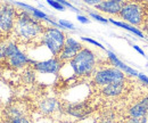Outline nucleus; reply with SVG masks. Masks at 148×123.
Returning a JSON list of instances; mask_svg holds the SVG:
<instances>
[{
  "label": "nucleus",
  "mask_w": 148,
  "mask_h": 123,
  "mask_svg": "<svg viewBox=\"0 0 148 123\" xmlns=\"http://www.w3.org/2000/svg\"><path fill=\"white\" fill-rule=\"evenodd\" d=\"M69 65L76 76H88L92 73L96 66V57L90 49L83 48L69 63Z\"/></svg>",
  "instance_id": "nucleus-2"
},
{
  "label": "nucleus",
  "mask_w": 148,
  "mask_h": 123,
  "mask_svg": "<svg viewBox=\"0 0 148 123\" xmlns=\"http://www.w3.org/2000/svg\"><path fill=\"white\" fill-rule=\"evenodd\" d=\"M16 13L10 5H2L0 10V29L2 33H8L14 30L16 23Z\"/></svg>",
  "instance_id": "nucleus-6"
},
{
  "label": "nucleus",
  "mask_w": 148,
  "mask_h": 123,
  "mask_svg": "<svg viewBox=\"0 0 148 123\" xmlns=\"http://www.w3.org/2000/svg\"><path fill=\"white\" fill-rule=\"evenodd\" d=\"M41 40H42V43L45 45V47L54 56H57L62 53V50L65 46V41H66L64 33L56 27L46 29L42 34Z\"/></svg>",
  "instance_id": "nucleus-4"
},
{
  "label": "nucleus",
  "mask_w": 148,
  "mask_h": 123,
  "mask_svg": "<svg viewBox=\"0 0 148 123\" xmlns=\"http://www.w3.org/2000/svg\"><path fill=\"white\" fill-rule=\"evenodd\" d=\"M148 114V96L143 98L139 103L134 104L132 107H130L129 115L133 119H141L147 116Z\"/></svg>",
  "instance_id": "nucleus-11"
},
{
  "label": "nucleus",
  "mask_w": 148,
  "mask_h": 123,
  "mask_svg": "<svg viewBox=\"0 0 148 123\" xmlns=\"http://www.w3.org/2000/svg\"><path fill=\"white\" fill-rule=\"evenodd\" d=\"M107 55H108V59L111 60V63L113 64V65H115V67H120V69H122L125 73H128V74H130V75H138V74H139L136 70L131 69L130 66L125 65L123 62H121V60L117 58V56H116L114 53L107 52Z\"/></svg>",
  "instance_id": "nucleus-15"
},
{
  "label": "nucleus",
  "mask_w": 148,
  "mask_h": 123,
  "mask_svg": "<svg viewBox=\"0 0 148 123\" xmlns=\"http://www.w3.org/2000/svg\"><path fill=\"white\" fill-rule=\"evenodd\" d=\"M33 16L36 18H38V19H45V21H49L50 18L48 17L45 13H42V12H40L39 9H37V8H34V10H33Z\"/></svg>",
  "instance_id": "nucleus-19"
},
{
  "label": "nucleus",
  "mask_w": 148,
  "mask_h": 123,
  "mask_svg": "<svg viewBox=\"0 0 148 123\" xmlns=\"http://www.w3.org/2000/svg\"><path fill=\"white\" fill-rule=\"evenodd\" d=\"M124 2L122 0H110V1H101L96 6L98 10L110 14H119L121 13L122 8L124 7Z\"/></svg>",
  "instance_id": "nucleus-10"
},
{
  "label": "nucleus",
  "mask_w": 148,
  "mask_h": 123,
  "mask_svg": "<svg viewBox=\"0 0 148 123\" xmlns=\"http://www.w3.org/2000/svg\"><path fill=\"white\" fill-rule=\"evenodd\" d=\"M120 15L122 16V18H124L131 24L139 25L141 24V21H143V9L139 5L130 2V3L124 5Z\"/></svg>",
  "instance_id": "nucleus-7"
},
{
  "label": "nucleus",
  "mask_w": 148,
  "mask_h": 123,
  "mask_svg": "<svg viewBox=\"0 0 148 123\" xmlns=\"http://www.w3.org/2000/svg\"><path fill=\"white\" fill-rule=\"evenodd\" d=\"M37 19L38 18L36 17L32 18L27 12H23L17 17L14 26V32L21 41L30 42L39 36L42 38V34L45 32L43 26Z\"/></svg>",
  "instance_id": "nucleus-1"
},
{
  "label": "nucleus",
  "mask_w": 148,
  "mask_h": 123,
  "mask_svg": "<svg viewBox=\"0 0 148 123\" xmlns=\"http://www.w3.org/2000/svg\"><path fill=\"white\" fill-rule=\"evenodd\" d=\"M81 39H82V40H84V41H88V42L92 43V45H95V46H97V47H99V48H101V49H104V47H103V45H101V43H99V42L95 41V40H92V39H90V38H84V36H82Z\"/></svg>",
  "instance_id": "nucleus-23"
},
{
  "label": "nucleus",
  "mask_w": 148,
  "mask_h": 123,
  "mask_svg": "<svg viewBox=\"0 0 148 123\" xmlns=\"http://www.w3.org/2000/svg\"><path fill=\"white\" fill-rule=\"evenodd\" d=\"M2 123H30L29 119L26 116H19V118H12V119H6Z\"/></svg>",
  "instance_id": "nucleus-18"
},
{
  "label": "nucleus",
  "mask_w": 148,
  "mask_h": 123,
  "mask_svg": "<svg viewBox=\"0 0 148 123\" xmlns=\"http://www.w3.org/2000/svg\"><path fill=\"white\" fill-rule=\"evenodd\" d=\"M76 18H77V21H79V22H81V23H84V24L89 23V19H88L87 17H84V16H82V15H77Z\"/></svg>",
  "instance_id": "nucleus-27"
},
{
  "label": "nucleus",
  "mask_w": 148,
  "mask_h": 123,
  "mask_svg": "<svg viewBox=\"0 0 148 123\" xmlns=\"http://www.w3.org/2000/svg\"><path fill=\"white\" fill-rule=\"evenodd\" d=\"M81 43L79 41H76L73 38H67L66 41H65V46L62 50V53L59 54V60H63V62H71L74 57L82 50L81 48Z\"/></svg>",
  "instance_id": "nucleus-8"
},
{
  "label": "nucleus",
  "mask_w": 148,
  "mask_h": 123,
  "mask_svg": "<svg viewBox=\"0 0 148 123\" xmlns=\"http://www.w3.org/2000/svg\"><path fill=\"white\" fill-rule=\"evenodd\" d=\"M125 123H148V116L141 118V119H133V118H130Z\"/></svg>",
  "instance_id": "nucleus-22"
},
{
  "label": "nucleus",
  "mask_w": 148,
  "mask_h": 123,
  "mask_svg": "<svg viewBox=\"0 0 148 123\" xmlns=\"http://www.w3.org/2000/svg\"><path fill=\"white\" fill-rule=\"evenodd\" d=\"M90 16L92 18H95V19H97V21H99V22H101V23H107V22H108V19L101 17L100 15H97V14H95V13H90Z\"/></svg>",
  "instance_id": "nucleus-24"
},
{
  "label": "nucleus",
  "mask_w": 148,
  "mask_h": 123,
  "mask_svg": "<svg viewBox=\"0 0 148 123\" xmlns=\"http://www.w3.org/2000/svg\"><path fill=\"white\" fill-rule=\"evenodd\" d=\"M138 78H139L144 83L148 85V76H146L145 74H138Z\"/></svg>",
  "instance_id": "nucleus-28"
},
{
  "label": "nucleus",
  "mask_w": 148,
  "mask_h": 123,
  "mask_svg": "<svg viewBox=\"0 0 148 123\" xmlns=\"http://www.w3.org/2000/svg\"><path fill=\"white\" fill-rule=\"evenodd\" d=\"M97 123H116V119L112 112H105L99 116Z\"/></svg>",
  "instance_id": "nucleus-17"
},
{
  "label": "nucleus",
  "mask_w": 148,
  "mask_h": 123,
  "mask_svg": "<svg viewBox=\"0 0 148 123\" xmlns=\"http://www.w3.org/2000/svg\"><path fill=\"white\" fill-rule=\"evenodd\" d=\"M38 108L40 113L43 115H53L59 108V105L58 102L54 98H43L42 100L39 102Z\"/></svg>",
  "instance_id": "nucleus-12"
},
{
  "label": "nucleus",
  "mask_w": 148,
  "mask_h": 123,
  "mask_svg": "<svg viewBox=\"0 0 148 123\" xmlns=\"http://www.w3.org/2000/svg\"><path fill=\"white\" fill-rule=\"evenodd\" d=\"M15 5H17L19 7H23L24 9H27V10H30V12H32L33 13V10H34V7H32V6H29V5H26V3H22V2H15Z\"/></svg>",
  "instance_id": "nucleus-26"
},
{
  "label": "nucleus",
  "mask_w": 148,
  "mask_h": 123,
  "mask_svg": "<svg viewBox=\"0 0 148 123\" xmlns=\"http://www.w3.org/2000/svg\"><path fill=\"white\" fill-rule=\"evenodd\" d=\"M1 59H7L8 64L12 67L19 69L25 66L26 64H36V60L30 59L23 52L19 50V48L14 42H2L1 43Z\"/></svg>",
  "instance_id": "nucleus-3"
},
{
  "label": "nucleus",
  "mask_w": 148,
  "mask_h": 123,
  "mask_svg": "<svg viewBox=\"0 0 148 123\" xmlns=\"http://www.w3.org/2000/svg\"><path fill=\"white\" fill-rule=\"evenodd\" d=\"M123 89H124V82L121 81V82H114L108 86L103 87L101 92L107 97H115V96H119L123 91Z\"/></svg>",
  "instance_id": "nucleus-14"
},
{
  "label": "nucleus",
  "mask_w": 148,
  "mask_h": 123,
  "mask_svg": "<svg viewBox=\"0 0 148 123\" xmlns=\"http://www.w3.org/2000/svg\"><path fill=\"white\" fill-rule=\"evenodd\" d=\"M59 2H60V3H62L64 7H69V8L73 9V12H76V13L79 12V9H77V8H75L74 6H72V5H71L70 2H67V1H64V0H59Z\"/></svg>",
  "instance_id": "nucleus-25"
},
{
  "label": "nucleus",
  "mask_w": 148,
  "mask_h": 123,
  "mask_svg": "<svg viewBox=\"0 0 148 123\" xmlns=\"http://www.w3.org/2000/svg\"><path fill=\"white\" fill-rule=\"evenodd\" d=\"M93 81L96 85L105 87L114 82H121L124 81V73L120 71L116 67H111V69H104V70L98 71L95 74Z\"/></svg>",
  "instance_id": "nucleus-5"
},
{
  "label": "nucleus",
  "mask_w": 148,
  "mask_h": 123,
  "mask_svg": "<svg viewBox=\"0 0 148 123\" xmlns=\"http://www.w3.org/2000/svg\"><path fill=\"white\" fill-rule=\"evenodd\" d=\"M133 48H134V49H136V50H137V52H138L139 54H141L143 56H145V53H144V50H143V49H140L138 46H136V45H134V46H133Z\"/></svg>",
  "instance_id": "nucleus-30"
},
{
  "label": "nucleus",
  "mask_w": 148,
  "mask_h": 123,
  "mask_svg": "<svg viewBox=\"0 0 148 123\" xmlns=\"http://www.w3.org/2000/svg\"><path fill=\"white\" fill-rule=\"evenodd\" d=\"M58 24H59L60 29H63V27L71 29V30H74V29H75V26H74L72 23H70V22H67V21H65V19H60V21L58 22Z\"/></svg>",
  "instance_id": "nucleus-21"
},
{
  "label": "nucleus",
  "mask_w": 148,
  "mask_h": 123,
  "mask_svg": "<svg viewBox=\"0 0 148 123\" xmlns=\"http://www.w3.org/2000/svg\"><path fill=\"white\" fill-rule=\"evenodd\" d=\"M60 60L57 58H49L34 64V69L42 74H57L60 71Z\"/></svg>",
  "instance_id": "nucleus-9"
},
{
  "label": "nucleus",
  "mask_w": 148,
  "mask_h": 123,
  "mask_svg": "<svg viewBox=\"0 0 148 123\" xmlns=\"http://www.w3.org/2000/svg\"><path fill=\"white\" fill-rule=\"evenodd\" d=\"M48 2V5H50L51 7H54L55 9H58V10H64L65 9V7L59 2V1H55V0H48L47 1Z\"/></svg>",
  "instance_id": "nucleus-20"
},
{
  "label": "nucleus",
  "mask_w": 148,
  "mask_h": 123,
  "mask_svg": "<svg viewBox=\"0 0 148 123\" xmlns=\"http://www.w3.org/2000/svg\"><path fill=\"white\" fill-rule=\"evenodd\" d=\"M86 3H88V5H95V6H97L98 3H100L98 0H86Z\"/></svg>",
  "instance_id": "nucleus-29"
},
{
  "label": "nucleus",
  "mask_w": 148,
  "mask_h": 123,
  "mask_svg": "<svg viewBox=\"0 0 148 123\" xmlns=\"http://www.w3.org/2000/svg\"><path fill=\"white\" fill-rule=\"evenodd\" d=\"M65 111L75 118H83L90 112V107L84 103H74L66 106Z\"/></svg>",
  "instance_id": "nucleus-13"
},
{
  "label": "nucleus",
  "mask_w": 148,
  "mask_h": 123,
  "mask_svg": "<svg viewBox=\"0 0 148 123\" xmlns=\"http://www.w3.org/2000/svg\"><path fill=\"white\" fill-rule=\"evenodd\" d=\"M110 22H111L112 24H114V25H116V26H120V27H123V29H127V30H129L130 32H133L134 34L139 35V36H144L143 35V32L140 31V30H138V29H136L133 25H130V24H127V23H122V22H117V21H115V19H113V18H110L108 19Z\"/></svg>",
  "instance_id": "nucleus-16"
}]
</instances>
